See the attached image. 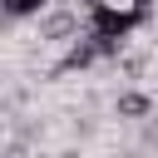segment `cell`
<instances>
[{
  "instance_id": "cell-6",
  "label": "cell",
  "mask_w": 158,
  "mask_h": 158,
  "mask_svg": "<svg viewBox=\"0 0 158 158\" xmlns=\"http://www.w3.org/2000/svg\"><path fill=\"white\" fill-rule=\"evenodd\" d=\"M79 5H84V10H99V5H109V0H79Z\"/></svg>"
},
{
  "instance_id": "cell-3",
  "label": "cell",
  "mask_w": 158,
  "mask_h": 158,
  "mask_svg": "<svg viewBox=\"0 0 158 158\" xmlns=\"http://www.w3.org/2000/svg\"><path fill=\"white\" fill-rule=\"evenodd\" d=\"M40 40H79V15L74 10H49L40 20Z\"/></svg>"
},
{
  "instance_id": "cell-4",
  "label": "cell",
  "mask_w": 158,
  "mask_h": 158,
  "mask_svg": "<svg viewBox=\"0 0 158 158\" xmlns=\"http://www.w3.org/2000/svg\"><path fill=\"white\" fill-rule=\"evenodd\" d=\"M148 114H153V99L148 94H138V89L118 94V118H148Z\"/></svg>"
},
{
  "instance_id": "cell-5",
  "label": "cell",
  "mask_w": 158,
  "mask_h": 158,
  "mask_svg": "<svg viewBox=\"0 0 158 158\" xmlns=\"http://www.w3.org/2000/svg\"><path fill=\"white\" fill-rule=\"evenodd\" d=\"M54 0H5V15L10 20H25V15H44Z\"/></svg>"
},
{
  "instance_id": "cell-2",
  "label": "cell",
  "mask_w": 158,
  "mask_h": 158,
  "mask_svg": "<svg viewBox=\"0 0 158 158\" xmlns=\"http://www.w3.org/2000/svg\"><path fill=\"white\" fill-rule=\"evenodd\" d=\"M94 59H104V49H99V40H94V35L84 30V35H79V40H74V44L64 49V59L54 64V74H74V69H89Z\"/></svg>"
},
{
  "instance_id": "cell-1",
  "label": "cell",
  "mask_w": 158,
  "mask_h": 158,
  "mask_svg": "<svg viewBox=\"0 0 158 158\" xmlns=\"http://www.w3.org/2000/svg\"><path fill=\"white\" fill-rule=\"evenodd\" d=\"M138 25H148L133 5H99V10H89V30L99 35V40H109V44H128V35L138 30Z\"/></svg>"
}]
</instances>
